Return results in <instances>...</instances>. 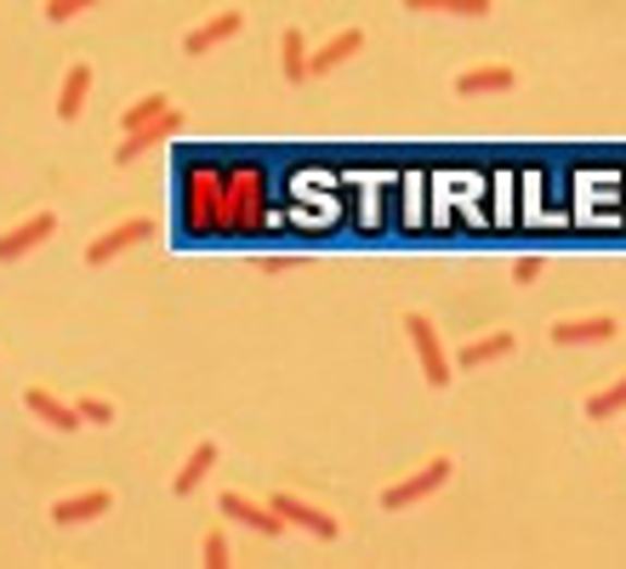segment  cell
<instances>
[{"mask_svg":"<svg viewBox=\"0 0 626 569\" xmlns=\"http://www.w3.org/2000/svg\"><path fill=\"white\" fill-rule=\"evenodd\" d=\"M405 336L416 342V359H421V376H428L433 387L450 382V359H444V342L433 331V319H421V313H405Z\"/></svg>","mask_w":626,"mask_h":569,"instance_id":"obj_1","label":"cell"},{"mask_svg":"<svg viewBox=\"0 0 626 569\" xmlns=\"http://www.w3.org/2000/svg\"><path fill=\"white\" fill-rule=\"evenodd\" d=\"M148 234H155V222H148V217H132V222H120V228L97 234V239L86 245V262H91V268H103V262H114L120 251H132V245H143Z\"/></svg>","mask_w":626,"mask_h":569,"instance_id":"obj_2","label":"cell"},{"mask_svg":"<svg viewBox=\"0 0 626 569\" xmlns=\"http://www.w3.org/2000/svg\"><path fill=\"white\" fill-rule=\"evenodd\" d=\"M222 518H234V524L257 530V535H285L291 524L280 518V507H262V502H245L240 490H222Z\"/></svg>","mask_w":626,"mask_h":569,"instance_id":"obj_3","label":"cell"},{"mask_svg":"<svg viewBox=\"0 0 626 569\" xmlns=\"http://www.w3.org/2000/svg\"><path fill=\"white\" fill-rule=\"evenodd\" d=\"M58 234V217L52 211H40V217H29V222H17V228H7L0 234V262H23L35 251V245H46Z\"/></svg>","mask_w":626,"mask_h":569,"instance_id":"obj_4","label":"cell"},{"mask_svg":"<svg viewBox=\"0 0 626 569\" xmlns=\"http://www.w3.org/2000/svg\"><path fill=\"white\" fill-rule=\"evenodd\" d=\"M450 479V461H428L421 473H410V479H398L393 490H382V507L388 512H398V507H416L421 496H433V490Z\"/></svg>","mask_w":626,"mask_h":569,"instance_id":"obj_5","label":"cell"},{"mask_svg":"<svg viewBox=\"0 0 626 569\" xmlns=\"http://www.w3.org/2000/svg\"><path fill=\"white\" fill-rule=\"evenodd\" d=\"M273 507H280L285 524L308 530V535H319V541H336V518L324 512V507H314V502H303V496H291V490H280V496H273Z\"/></svg>","mask_w":626,"mask_h":569,"instance_id":"obj_6","label":"cell"},{"mask_svg":"<svg viewBox=\"0 0 626 569\" xmlns=\"http://www.w3.org/2000/svg\"><path fill=\"white\" fill-rule=\"evenodd\" d=\"M183 126V109H165V114H155L148 126H137V132H125L120 137V148H114V165H132V154H143V148H155V143H165L171 132Z\"/></svg>","mask_w":626,"mask_h":569,"instance_id":"obj_7","label":"cell"},{"mask_svg":"<svg viewBox=\"0 0 626 569\" xmlns=\"http://www.w3.org/2000/svg\"><path fill=\"white\" fill-rule=\"evenodd\" d=\"M615 336V319L610 313H587V319H559L553 325V342L559 348H598V342Z\"/></svg>","mask_w":626,"mask_h":569,"instance_id":"obj_8","label":"cell"},{"mask_svg":"<svg viewBox=\"0 0 626 569\" xmlns=\"http://www.w3.org/2000/svg\"><path fill=\"white\" fill-rule=\"evenodd\" d=\"M23 410H29L35 422L58 428V433H74V428H81V410H74V405H63L58 393H46V387H29V393H23Z\"/></svg>","mask_w":626,"mask_h":569,"instance_id":"obj_9","label":"cell"},{"mask_svg":"<svg viewBox=\"0 0 626 569\" xmlns=\"http://www.w3.org/2000/svg\"><path fill=\"white\" fill-rule=\"evenodd\" d=\"M240 12L229 7V12H217V17H206V23H199V29H188L183 35V52L188 58H199V52H211V46H222V40H229V35H240Z\"/></svg>","mask_w":626,"mask_h":569,"instance_id":"obj_10","label":"cell"},{"mask_svg":"<svg viewBox=\"0 0 626 569\" xmlns=\"http://www.w3.org/2000/svg\"><path fill=\"white\" fill-rule=\"evenodd\" d=\"M513 81H518V74L507 63H472V69L456 74V91L462 97H484V91H507Z\"/></svg>","mask_w":626,"mask_h":569,"instance_id":"obj_11","label":"cell"},{"mask_svg":"<svg viewBox=\"0 0 626 569\" xmlns=\"http://www.w3.org/2000/svg\"><path fill=\"white\" fill-rule=\"evenodd\" d=\"M109 490H86V496H63L58 507H52V518H58V524L69 530V524H91V518H103L109 512Z\"/></svg>","mask_w":626,"mask_h":569,"instance_id":"obj_12","label":"cell"},{"mask_svg":"<svg viewBox=\"0 0 626 569\" xmlns=\"http://www.w3.org/2000/svg\"><path fill=\"white\" fill-rule=\"evenodd\" d=\"M359 46H365V35H359V29H342V35H331V40H324L319 52L308 58V81H314V74H331V69H342L347 58L359 52Z\"/></svg>","mask_w":626,"mask_h":569,"instance_id":"obj_13","label":"cell"},{"mask_svg":"<svg viewBox=\"0 0 626 569\" xmlns=\"http://www.w3.org/2000/svg\"><path fill=\"white\" fill-rule=\"evenodd\" d=\"M86 91H91V63H69V74H63V91H58V114H63V120H81V109H86Z\"/></svg>","mask_w":626,"mask_h":569,"instance_id":"obj_14","label":"cell"},{"mask_svg":"<svg viewBox=\"0 0 626 569\" xmlns=\"http://www.w3.org/2000/svg\"><path fill=\"white\" fill-rule=\"evenodd\" d=\"M211 467H217V444H194V456L177 467V484H171V490H177V496H188V490H199V484H206V473H211Z\"/></svg>","mask_w":626,"mask_h":569,"instance_id":"obj_15","label":"cell"},{"mask_svg":"<svg viewBox=\"0 0 626 569\" xmlns=\"http://www.w3.org/2000/svg\"><path fill=\"white\" fill-rule=\"evenodd\" d=\"M280 69H285V81H308V35L303 29L280 35Z\"/></svg>","mask_w":626,"mask_h":569,"instance_id":"obj_16","label":"cell"},{"mask_svg":"<svg viewBox=\"0 0 626 569\" xmlns=\"http://www.w3.org/2000/svg\"><path fill=\"white\" fill-rule=\"evenodd\" d=\"M501 354H513V331H495V336H472L467 348L456 354L462 364H490V359H501Z\"/></svg>","mask_w":626,"mask_h":569,"instance_id":"obj_17","label":"cell"},{"mask_svg":"<svg viewBox=\"0 0 626 569\" xmlns=\"http://www.w3.org/2000/svg\"><path fill=\"white\" fill-rule=\"evenodd\" d=\"M410 12H456V17H484L490 0H405Z\"/></svg>","mask_w":626,"mask_h":569,"instance_id":"obj_18","label":"cell"},{"mask_svg":"<svg viewBox=\"0 0 626 569\" xmlns=\"http://www.w3.org/2000/svg\"><path fill=\"white\" fill-rule=\"evenodd\" d=\"M165 109H171V97H165V91H155V97H143V103L125 109V114H120V126H125V132H137V126H148L155 114H165Z\"/></svg>","mask_w":626,"mask_h":569,"instance_id":"obj_19","label":"cell"},{"mask_svg":"<svg viewBox=\"0 0 626 569\" xmlns=\"http://www.w3.org/2000/svg\"><path fill=\"white\" fill-rule=\"evenodd\" d=\"M615 410H626V376H621L615 387H604V393H592V399H587V416H615Z\"/></svg>","mask_w":626,"mask_h":569,"instance_id":"obj_20","label":"cell"},{"mask_svg":"<svg viewBox=\"0 0 626 569\" xmlns=\"http://www.w3.org/2000/svg\"><path fill=\"white\" fill-rule=\"evenodd\" d=\"M74 410H81V422H91V428H109L114 422V405L109 399H81Z\"/></svg>","mask_w":626,"mask_h":569,"instance_id":"obj_21","label":"cell"},{"mask_svg":"<svg viewBox=\"0 0 626 569\" xmlns=\"http://www.w3.org/2000/svg\"><path fill=\"white\" fill-rule=\"evenodd\" d=\"M86 7H97V0H46V17H52V23H74Z\"/></svg>","mask_w":626,"mask_h":569,"instance_id":"obj_22","label":"cell"},{"mask_svg":"<svg viewBox=\"0 0 626 569\" xmlns=\"http://www.w3.org/2000/svg\"><path fill=\"white\" fill-rule=\"evenodd\" d=\"M206 564H211V569L229 564V535H222V530H217V535H206Z\"/></svg>","mask_w":626,"mask_h":569,"instance_id":"obj_23","label":"cell"},{"mask_svg":"<svg viewBox=\"0 0 626 569\" xmlns=\"http://www.w3.org/2000/svg\"><path fill=\"white\" fill-rule=\"evenodd\" d=\"M513 280H518V285H536V280H541V257H518V262H513Z\"/></svg>","mask_w":626,"mask_h":569,"instance_id":"obj_24","label":"cell"}]
</instances>
